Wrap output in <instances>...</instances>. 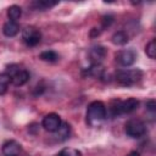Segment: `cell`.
Here are the masks:
<instances>
[{
	"label": "cell",
	"instance_id": "1",
	"mask_svg": "<svg viewBox=\"0 0 156 156\" xmlns=\"http://www.w3.org/2000/svg\"><path fill=\"white\" fill-rule=\"evenodd\" d=\"M106 119V106L102 101H93L87 110V123L90 127H99Z\"/></svg>",
	"mask_w": 156,
	"mask_h": 156
},
{
	"label": "cell",
	"instance_id": "2",
	"mask_svg": "<svg viewBox=\"0 0 156 156\" xmlns=\"http://www.w3.org/2000/svg\"><path fill=\"white\" fill-rule=\"evenodd\" d=\"M139 106V101L135 98H128L127 100H115L110 106V112L113 117L121 115H128L134 112Z\"/></svg>",
	"mask_w": 156,
	"mask_h": 156
},
{
	"label": "cell",
	"instance_id": "3",
	"mask_svg": "<svg viewBox=\"0 0 156 156\" xmlns=\"http://www.w3.org/2000/svg\"><path fill=\"white\" fill-rule=\"evenodd\" d=\"M143 78V72L139 68L132 69H119L116 72V80L126 87H130L136 84Z\"/></svg>",
	"mask_w": 156,
	"mask_h": 156
},
{
	"label": "cell",
	"instance_id": "4",
	"mask_svg": "<svg viewBox=\"0 0 156 156\" xmlns=\"http://www.w3.org/2000/svg\"><path fill=\"white\" fill-rule=\"evenodd\" d=\"M124 132L130 138H140L146 133V126L143 121L133 118V119H129L126 123Z\"/></svg>",
	"mask_w": 156,
	"mask_h": 156
},
{
	"label": "cell",
	"instance_id": "5",
	"mask_svg": "<svg viewBox=\"0 0 156 156\" xmlns=\"http://www.w3.org/2000/svg\"><path fill=\"white\" fill-rule=\"evenodd\" d=\"M22 39L28 46H35L41 40V33L34 27H26L22 32Z\"/></svg>",
	"mask_w": 156,
	"mask_h": 156
},
{
	"label": "cell",
	"instance_id": "6",
	"mask_svg": "<svg viewBox=\"0 0 156 156\" xmlns=\"http://www.w3.org/2000/svg\"><path fill=\"white\" fill-rule=\"evenodd\" d=\"M11 74V84H13L15 87H22L24 85L28 80H29V72L22 68H11L10 71H7Z\"/></svg>",
	"mask_w": 156,
	"mask_h": 156
},
{
	"label": "cell",
	"instance_id": "7",
	"mask_svg": "<svg viewBox=\"0 0 156 156\" xmlns=\"http://www.w3.org/2000/svg\"><path fill=\"white\" fill-rule=\"evenodd\" d=\"M41 124H43V127H44L45 130L51 132V133H55L61 127L62 121H61V117L57 113H48L43 118Z\"/></svg>",
	"mask_w": 156,
	"mask_h": 156
},
{
	"label": "cell",
	"instance_id": "8",
	"mask_svg": "<svg viewBox=\"0 0 156 156\" xmlns=\"http://www.w3.org/2000/svg\"><path fill=\"white\" fill-rule=\"evenodd\" d=\"M136 60V52L132 49H127V50H119L116 54V61L124 67L132 66Z\"/></svg>",
	"mask_w": 156,
	"mask_h": 156
},
{
	"label": "cell",
	"instance_id": "9",
	"mask_svg": "<svg viewBox=\"0 0 156 156\" xmlns=\"http://www.w3.org/2000/svg\"><path fill=\"white\" fill-rule=\"evenodd\" d=\"M22 151V146L16 140H7L2 145V155L4 156H20Z\"/></svg>",
	"mask_w": 156,
	"mask_h": 156
},
{
	"label": "cell",
	"instance_id": "10",
	"mask_svg": "<svg viewBox=\"0 0 156 156\" xmlns=\"http://www.w3.org/2000/svg\"><path fill=\"white\" fill-rule=\"evenodd\" d=\"M106 56V49L101 45L93 46L89 51V58L93 63H101Z\"/></svg>",
	"mask_w": 156,
	"mask_h": 156
},
{
	"label": "cell",
	"instance_id": "11",
	"mask_svg": "<svg viewBox=\"0 0 156 156\" xmlns=\"http://www.w3.org/2000/svg\"><path fill=\"white\" fill-rule=\"evenodd\" d=\"M18 32H20V24L13 21H7L2 27V33L9 38L17 35Z\"/></svg>",
	"mask_w": 156,
	"mask_h": 156
},
{
	"label": "cell",
	"instance_id": "12",
	"mask_svg": "<svg viewBox=\"0 0 156 156\" xmlns=\"http://www.w3.org/2000/svg\"><path fill=\"white\" fill-rule=\"evenodd\" d=\"M111 40H112V43H113L115 45L122 46V45H126V44L128 43L129 37H128V34H127L124 30H118V32L113 33Z\"/></svg>",
	"mask_w": 156,
	"mask_h": 156
},
{
	"label": "cell",
	"instance_id": "13",
	"mask_svg": "<svg viewBox=\"0 0 156 156\" xmlns=\"http://www.w3.org/2000/svg\"><path fill=\"white\" fill-rule=\"evenodd\" d=\"M87 73L94 78H102L105 76V69L101 63H91V66L87 69Z\"/></svg>",
	"mask_w": 156,
	"mask_h": 156
},
{
	"label": "cell",
	"instance_id": "14",
	"mask_svg": "<svg viewBox=\"0 0 156 156\" xmlns=\"http://www.w3.org/2000/svg\"><path fill=\"white\" fill-rule=\"evenodd\" d=\"M55 133H56V135H55L56 139L60 140V141H63V140L68 139L69 135H71V126L68 123H62L61 127Z\"/></svg>",
	"mask_w": 156,
	"mask_h": 156
},
{
	"label": "cell",
	"instance_id": "15",
	"mask_svg": "<svg viewBox=\"0 0 156 156\" xmlns=\"http://www.w3.org/2000/svg\"><path fill=\"white\" fill-rule=\"evenodd\" d=\"M10 83H11V74L9 72L0 73V95L6 94Z\"/></svg>",
	"mask_w": 156,
	"mask_h": 156
},
{
	"label": "cell",
	"instance_id": "16",
	"mask_svg": "<svg viewBox=\"0 0 156 156\" xmlns=\"http://www.w3.org/2000/svg\"><path fill=\"white\" fill-rule=\"evenodd\" d=\"M7 16L10 18V21L16 22L21 16H22V9L17 5H12L7 9Z\"/></svg>",
	"mask_w": 156,
	"mask_h": 156
},
{
	"label": "cell",
	"instance_id": "17",
	"mask_svg": "<svg viewBox=\"0 0 156 156\" xmlns=\"http://www.w3.org/2000/svg\"><path fill=\"white\" fill-rule=\"evenodd\" d=\"M39 57L43 60V61H46V62H56L58 60V55L57 52L52 51V50H46V51H43Z\"/></svg>",
	"mask_w": 156,
	"mask_h": 156
},
{
	"label": "cell",
	"instance_id": "18",
	"mask_svg": "<svg viewBox=\"0 0 156 156\" xmlns=\"http://www.w3.org/2000/svg\"><path fill=\"white\" fill-rule=\"evenodd\" d=\"M57 156H82V152L73 147H65L58 152Z\"/></svg>",
	"mask_w": 156,
	"mask_h": 156
},
{
	"label": "cell",
	"instance_id": "19",
	"mask_svg": "<svg viewBox=\"0 0 156 156\" xmlns=\"http://www.w3.org/2000/svg\"><path fill=\"white\" fill-rule=\"evenodd\" d=\"M145 52L150 58H155V56H156V41H155V39H152L145 46Z\"/></svg>",
	"mask_w": 156,
	"mask_h": 156
},
{
	"label": "cell",
	"instance_id": "20",
	"mask_svg": "<svg viewBox=\"0 0 156 156\" xmlns=\"http://www.w3.org/2000/svg\"><path fill=\"white\" fill-rule=\"evenodd\" d=\"M57 2H51V1H44V0H40V1H35L33 5L38 9V10H46L51 6H55Z\"/></svg>",
	"mask_w": 156,
	"mask_h": 156
},
{
	"label": "cell",
	"instance_id": "21",
	"mask_svg": "<svg viewBox=\"0 0 156 156\" xmlns=\"http://www.w3.org/2000/svg\"><path fill=\"white\" fill-rule=\"evenodd\" d=\"M101 22H102V27H104V28L110 27V24L113 22V17H112V16H104Z\"/></svg>",
	"mask_w": 156,
	"mask_h": 156
},
{
	"label": "cell",
	"instance_id": "22",
	"mask_svg": "<svg viewBox=\"0 0 156 156\" xmlns=\"http://www.w3.org/2000/svg\"><path fill=\"white\" fill-rule=\"evenodd\" d=\"M146 108H147L149 111H151V112H155V110H156V101H155L154 99L149 100V101L146 102Z\"/></svg>",
	"mask_w": 156,
	"mask_h": 156
},
{
	"label": "cell",
	"instance_id": "23",
	"mask_svg": "<svg viewBox=\"0 0 156 156\" xmlns=\"http://www.w3.org/2000/svg\"><path fill=\"white\" fill-rule=\"evenodd\" d=\"M99 34H100V30H98L96 28H93L91 29V33H90L91 37H95V35H99Z\"/></svg>",
	"mask_w": 156,
	"mask_h": 156
},
{
	"label": "cell",
	"instance_id": "24",
	"mask_svg": "<svg viewBox=\"0 0 156 156\" xmlns=\"http://www.w3.org/2000/svg\"><path fill=\"white\" fill-rule=\"evenodd\" d=\"M128 156H140V154H139V151H136V150H134V151H130Z\"/></svg>",
	"mask_w": 156,
	"mask_h": 156
}]
</instances>
